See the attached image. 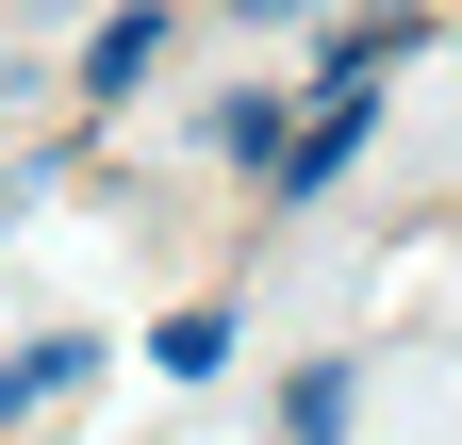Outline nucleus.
Returning a JSON list of instances; mask_svg holds the SVG:
<instances>
[{
	"instance_id": "f257e3e1",
	"label": "nucleus",
	"mask_w": 462,
	"mask_h": 445,
	"mask_svg": "<svg viewBox=\"0 0 462 445\" xmlns=\"http://www.w3.org/2000/svg\"><path fill=\"white\" fill-rule=\"evenodd\" d=\"M298 99H314V116H298V149H281V182H264V198H330L346 165H364V132H380V83H364V67H314Z\"/></svg>"
},
{
	"instance_id": "f03ea898",
	"label": "nucleus",
	"mask_w": 462,
	"mask_h": 445,
	"mask_svg": "<svg viewBox=\"0 0 462 445\" xmlns=\"http://www.w3.org/2000/svg\"><path fill=\"white\" fill-rule=\"evenodd\" d=\"M149 67H165V0H116V17L83 33V99H133Z\"/></svg>"
},
{
	"instance_id": "7ed1b4c3",
	"label": "nucleus",
	"mask_w": 462,
	"mask_h": 445,
	"mask_svg": "<svg viewBox=\"0 0 462 445\" xmlns=\"http://www.w3.org/2000/svg\"><path fill=\"white\" fill-rule=\"evenodd\" d=\"M298 116H314V99H215V165H248V182H281V149H298Z\"/></svg>"
},
{
	"instance_id": "20e7f679",
	"label": "nucleus",
	"mask_w": 462,
	"mask_h": 445,
	"mask_svg": "<svg viewBox=\"0 0 462 445\" xmlns=\"http://www.w3.org/2000/svg\"><path fill=\"white\" fill-rule=\"evenodd\" d=\"M83 363H99V330H33V347L0 363V413H50V396H67Z\"/></svg>"
},
{
	"instance_id": "39448f33",
	"label": "nucleus",
	"mask_w": 462,
	"mask_h": 445,
	"mask_svg": "<svg viewBox=\"0 0 462 445\" xmlns=\"http://www.w3.org/2000/svg\"><path fill=\"white\" fill-rule=\"evenodd\" d=\"M133 363H149V379H215V363H231V313H215V297H182V313H165Z\"/></svg>"
},
{
	"instance_id": "423d86ee",
	"label": "nucleus",
	"mask_w": 462,
	"mask_h": 445,
	"mask_svg": "<svg viewBox=\"0 0 462 445\" xmlns=\"http://www.w3.org/2000/svg\"><path fill=\"white\" fill-rule=\"evenodd\" d=\"M413 50H430V17H413V0H380V17H346L314 67H364V83H380V67H413Z\"/></svg>"
},
{
	"instance_id": "0eeeda50",
	"label": "nucleus",
	"mask_w": 462,
	"mask_h": 445,
	"mask_svg": "<svg viewBox=\"0 0 462 445\" xmlns=\"http://www.w3.org/2000/svg\"><path fill=\"white\" fill-rule=\"evenodd\" d=\"M346 429V363H298V379H281V445H330Z\"/></svg>"
},
{
	"instance_id": "6e6552de",
	"label": "nucleus",
	"mask_w": 462,
	"mask_h": 445,
	"mask_svg": "<svg viewBox=\"0 0 462 445\" xmlns=\"http://www.w3.org/2000/svg\"><path fill=\"white\" fill-rule=\"evenodd\" d=\"M231 17H248V33H314L330 0H231Z\"/></svg>"
}]
</instances>
